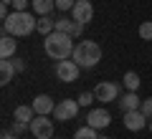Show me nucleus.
<instances>
[{
  "label": "nucleus",
  "instance_id": "1",
  "mask_svg": "<svg viewBox=\"0 0 152 139\" xmlns=\"http://www.w3.org/2000/svg\"><path fill=\"white\" fill-rule=\"evenodd\" d=\"M38 20L31 10H13L10 15L3 20V33L8 36H15V38H26L36 31Z\"/></svg>",
  "mask_w": 152,
  "mask_h": 139
},
{
  "label": "nucleus",
  "instance_id": "2",
  "mask_svg": "<svg viewBox=\"0 0 152 139\" xmlns=\"http://www.w3.org/2000/svg\"><path fill=\"white\" fill-rule=\"evenodd\" d=\"M74 48H76V46H74V38H71L69 33H61V31L48 33L46 41H43L46 56L53 58V61H66V58H71V56H74Z\"/></svg>",
  "mask_w": 152,
  "mask_h": 139
},
{
  "label": "nucleus",
  "instance_id": "3",
  "mask_svg": "<svg viewBox=\"0 0 152 139\" xmlns=\"http://www.w3.org/2000/svg\"><path fill=\"white\" fill-rule=\"evenodd\" d=\"M71 58L81 66V68H94V66L102 61V48H99L96 41H79Z\"/></svg>",
  "mask_w": 152,
  "mask_h": 139
},
{
  "label": "nucleus",
  "instance_id": "4",
  "mask_svg": "<svg viewBox=\"0 0 152 139\" xmlns=\"http://www.w3.org/2000/svg\"><path fill=\"white\" fill-rule=\"evenodd\" d=\"M79 109H81L79 99H64V101H58L56 109H53L56 122H74V119L79 116Z\"/></svg>",
  "mask_w": 152,
  "mask_h": 139
},
{
  "label": "nucleus",
  "instance_id": "5",
  "mask_svg": "<svg viewBox=\"0 0 152 139\" xmlns=\"http://www.w3.org/2000/svg\"><path fill=\"white\" fill-rule=\"evenodd\" d=\"M79 71H81V66L76 63L74 58H66V61H58L56 63V76H58V81H64V84H74V81H79Z\"/></svg>",
  "mask_w": 152,
  "mask_h": 139
},
{
  "label": "nucleus",
  "instance_id": "6",
  "mask_svg": "<svg viewBox=\"0 0 152 139\" xmlns=\"http://www.w3.org/2000/svg\"><path fill=\"white\" fill-rule=\"evenodd\" d=\"M31 134L36 139H51L53 137V122L43 114H36V119L31 122Z\"/></svg>",
  "mask_w": 152,
  "mask_h": 139
},
{
  "label": "nucleus",
  "instance_id": "7",
  "mask_svg": "<svg viewBox=\"0 0 152 139\" xmlns=\"http://www.w3.org/2000/svg\"><path fill=\"white\" fill-rule=\"evenodd\" d=\"M94 96H96V101H102V104L117 101V99H119V84L102 81V84H96V89H94Z\"/></svg>",
  "mask_w": 152,
  "mask_h": 139
},
{
  "label": "nucleus",
  "instance_id": "8",
  "mask_svg": "<svg viewBox=\"0 0 152 139\" xmlns=\"http://www.w3.org/2000/svg\"><path fill=\"white\" fill-rule=\"evenodd\" d=\"M122 122H124V127L129 129V132H142V129L150 124V119L142 114V109H134V111H124L122 114Z\"/></svg>",
  "mask_w": 152,
  "mask_h": 139
},
{
  "label": "nucleus",
  "instance_id": "9",
  "mask_svg": "<svg viewBox=\"0 0 152 139\" xmlns=\"http://www.w3.org/2000/svg\"><path fill=\"white\" fill-rule=\"evenodd\" d=\"M71 18L79 23H84L86 25L89 20H94V5L91 0H76V5L71 8Z\"/></svg>",
  "mask_w": 152,
  "mask_h": 139
},
{
  "label": "nucleus",
  "instance_id": "10",
  "mask_svg": "<svg viewBox=\"0 0 152 139\" xmlns=\"http://www.w3.org/2000/svg\"><path fill=\"white\" fill-rule=\"evenodd\" d=\"M109 122H112V114L107 111V109H91V111L86 114V124L94 129H107Z\"/></svg>",
  "mask_w": 152,
  "mask_h": 139
},
{
  "label": "nucleus",
  "instance_id": "11",
  "mask_svg": "<svg viewBox=\"0 0 152 139\" xmlns=\"http://www.w3.org/2000/svg\"><path fill=\"white\" fill-rule=\"evenodd\" d=\"M117 104H119L122 111H134V109L142 106V99L137 96V91H127V94H122V96L117 99Z\"/></svg>",
  "mask_w": 152,
  "mask_h": 139
},
{
  "label": "nucleus",
  "instance_id": "12",
  "mask_svg": "<svg viewBox=\"0 0 152 139\" xmlns=\"http://www.w3.org/2000/svg\"><path fill=\"white\" fill-rule=\"evenodd\" d=\"M31 106L36 109V114H43V116H48V114H53L56 104H53V99H51V96L41 94V96H36V99H33V104H31Z\"/></svg>",
  "mask_w": 152,
  "mask_h": 139
},
{
  "label": "nucleus",
  "instance_id": "13",
  "mask_svg": "<svg viewBox=\"0 0 152 139\" xmlns=\"http://www.w3.org/2000/svg\"><path fill=\"white\" fill-rule=\"evenodd\" d=\"M15 48H18L15 36L3 33V38H0V58H13V56H15Z\"/></svg>",
  "mask_w": 152,
  "mask_h": 139
},
{
  "label": "nucleus",
  "instance_id": "14",
  "mask_svg": "<svg viewBox=\"0 0 152 139\" xmlns=\"http://www.w3.org/2000/svg\"><path fill=\"white\" fill-rule=\"evenodd\" d=\"M13 76H15V63H13L10 58H3L0 61V84L8 86L13 81Z\"/></svg>",
  "mask_w": 152,
  "mask_h": 139
},
{
  "label": "nucleus",
  "instance_id": "15",
  "mask_svg": "<svg viewBox=\"0 0 152 139\" xmlns=\"http://www.w3.org/2000/svg\"><path fill=\"white\" fill-rule=\"evenodd\" d=\"M36 31L46 38L48 33H53V31H56V18H51V15H41V18H38V25H36Z\"/></svg>",
  "mask_w": 152,
  "mask_h": 139
},
{
  "label": "nucleus",
  "instance_id": "16",
  "mask_svg": "<svg viewBox=\"0 0 152 139\" xmlns=\"http://www.w3.org/2000/svg\"><path fill=\"white\" fill-rule=\"evenodd\" d=\"M31 8L38 15H51V10L56 8V0H31Z\"/></svg>",
  "mask_w": 152,
  "mask_h": 139
},
{
  "label": "nucleus",
  "instance_id": "17",
  "mask_svg": "<svg viewBox=\"0 0 152 139\" xmlns=\"http://www.w3.org/2000/svg\"><path fill=\"white\" fill-rule=\"evenodd\" d=\"M13 119H18V122H28V124H31L33 119H36V109H33V106H15V111H13Z\"/></svg>",
  "mask_w": 152,
  "mask_h": 139
},
{
  "label": "nucleus",
  "instance_id": "18",
  "mask_svg": "<svg viewBox=\"0 0 152 139\" xmlns=\"http://www.w3.org/2000/svg\"><path fill=\"white\" fill-rule=\"evenodd\" d=\"M122 84H124L127 91H137V89H140V76H137L134 71H127L124 79H122Z\"/></svg>",
  "mask_w": 152,
  "mask_h": 139
},
{
  "label": "nucleus",
  "instance_id": "19",
  "mask_svg": "<svg viewBox=\"0 0 152 139\" xmlns=\"http://www.w3.org/2000/svg\"><path fill=\"white\" fill-rule=\"evenodd\" d=\"M96 132H99V129H94V127H89V124H86V127H79L74 132V139H99Z\"/></svg>",
  "mask_w": 152,
  "mask_h": 139
},
{
  "label": "nucleus",
  "instance_id": "20",
  "mask_svg": "<svg viewBox=\"0 0 152 139\" xmlns=\"http://www.w3.org/2000/svg\"><path fill=\"white\" fill-rule=\"evenodd\" d=\"M71 28H74V18H66V15H58V18H56V31L69 33V36H71Z\"/></svg>",
  "mask_w": 152,
  "mask_h": 139
},
{
  "label": "nucleus",
  "instance_id": "21",
  "mask_svg": "<svg viewBox=\"0 0 152 139\" xmlns=\"http://www.w3.org/2000/svg\"><path fill=\"white\" fill-rule=\"evenodd\" d=\"M140 38L142 41H152V20H145L140 25Z\"/></svg>",
  "mask_w": 152,
  "mask_h": 139
},
{
  "label": "nucleus",
  "instance_id": "22",
  "mask_svg": "<svg viewBox=\"0 0 152 139\" xmlns=\"http://www.w3.org/2000/svg\"><path fill=\"white\" fill-rule=\"evenodd\" d=\"M13 134H23V132H31V124L28 122H18V119H13Z\"/></svg>",
  "mask_w": 152,
  "mask_h": 139
},
{
  "label": "nucleus",
  "instance_id": "23",
  "mask_svg": "<svg viewBox=\"0 0 152 139\" xmlns=\"http://www.w3.org/2000/svg\"><path fill=\"white\" fill-rule=\"evenodd\" d=\"M94 101H96V96H94V91H84L81 96H79V104H81V106H91Z\"/></svg>",
  "mask_w": 152,
  "mask_h": 139
},
{
  "label": "nucleus",
  "instance_id": "24",
  "mask_svg": "<svg viewBox=\"0 0 152 139\" xmlns=\"http://www.w3.org/2000/svg\"><path fill=\"white\" fill-rule=\"evenodd\" d=\"M76 5V0H56V8L61 13H71V8Z\"/></svg>",
  "mask_w": 152,
  "mask_h": 139
},
{
  "label": "nucleus",
  "instance_id": "25",
  "mask_svg": "<svg viewBox=\"0 0 152 139\" xmlns=\"http://www.w3.org/2000/svg\"><path fill=\"white\" fill-rule=\"evenodd\" d=\"M140 109H142V114H145V116H147V119L152 122V96H150V99H145Z\"/></svg>",
  "mask_w": 152,
  "mask_h": 139
},
{
  "label": "nucleus",
  "instance_id": "26",
  "mask_svg": "<svg viewBox=\"0 0 152 139\" xmlns=\"http://www.w3.org/2000/svg\"><path fill=\"white\" fill-rule=\"evenodd\" d=\"M10 5H13V10H28L31 8V0H13Z\"/></svg>",
  "mask_w": 152,
  "mask_h": 139
},
{
  "label": "nucleus",
  "instance_id": "27",
  "mask_svg": "<svg viewBox=\"0 0 152 139\" xmlns=\"http://www.w3.org/2000/svg\"><path fill=\"white\" fill-rule=\"evenodd\" d=\"M84 33V23H79V20H74V28H71V38H79Z\"/></svg>",
  "mask_w": 152,
  "mask_h": 139
},
{
  "label": "nucleus",
  "instance_id": "28",
  "mask_svg": "<svg viewBox=\"0 0 152 139\" xmlns=\"http://www.w3.org/2000/svg\"><path fill=\"white\" fill-rule=\"evenodd\" d=\"M8 5H10V3H3V5H0V15H3V20L10 15V13H8Z\"/></svg>",
  "mask_w": 152,
  "mask_h": 139
},
{
  "label": "nucleus",
  "instance_id": "29",
  "mask_svg": "<svg viewBox=\"0 0 152 139\" xmlns=\"http://www.w3.org/2000/svg\"><path fill=\"white\" fill-rule=\"evenodd\" d=\"M13 63H15V71H23V68H26V61H23V58H15Z\"/></svg>",
  "mask_w": 152,
  "mask_h": 139
},
{
  "label": "nucleus",
  "instance_id": "30",
  "mask_svg": "<svg viewBox=\"0 0 152 139\" xmlns=\"http://www.w3.org/2000/svg\"><path fill=\"white\" fill-rule=\"evenodd\" d=\"M0 139H18V134H13V132H5V134H3Z\"/></svg>",
  "mask_w": 152,
  "mask_h": 139
},
{
  "label": "nucleus",
  "instance_id": "31",
  "mask_svg": "<svg viewBox=\"0 0 152 139\" xmlns=\"http://www.w3.org/2000/svg\"><path fill=\"white\" fill-rule=\"evenodd\" d=\"M147 127H150V132H152V122H150V124H147Z\"/></svg>",
  "mask_w": 152,
  "mask_h": 139
},
{
  "label": "nucleus",
  "instance_id": "32",
  "mask_svg": "<svg viewBox=\"0 0 152 139\" xmlns=\"http://www.w3.org/2000/svg\"><path fill=\"white\" fill-rule=\"evenodd\" d=\"M3 3H13V0H3Z\"/></svg>",
  "mask_w": 152,
  "mask_h": 139
},
{
  "label": "nucleus",
  "instance_id": "33",
  "mask_svg": "<svg viewBox=\"0 0 152 139\" xmlns=\"http://www.w3.org/2000/svg\"><path fill=\"white\" fill-rule=\"evenodd\" d=\"M99 139H109V137H99Z\"/></svg>",
  "mask_w": 152,
  "mask_h": 139
},
{
  "label": "nucleus",
  "instance_id": "34",
  "mask_svg": "<svg viewBox=\"0 0 152 139\" xmlns=\"http://www.w3.org/2000/svg\"><path fill=\"white\" fill-rule=\"evenodd\" d=\"M51 139H53V137H51Z\"/></svg>",
  "mask_w": 152,
  "mask_h": 139
}]
</instances>
